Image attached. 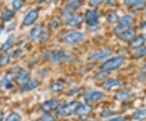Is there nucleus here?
<instances>
[{
  "mask_svg": "<svg viewBox=\"0 0 146 121\" xmlns=\"http://www.w3.org/2000/svg\"><path fill=\"white\" fill-rule=\"evenodd\" d=\"M51 1H52L53 3H57L58 2V1H59V0H51Z\"/></svg>",
  "mask_w": 146,
  "mask_h": 121,
  "instance_id": "43",
  "label": "nucleus"
},
{
  "mask_svg": "<svg viewBox=\"0 0 146 121\" xmlns=\"http://www.w3.org/2000/svg\"><path fill=\"white\" fill-rule=\"evenodd\" d=\"M132 119L138 121H142L146 120V110H141V111L135 112L132 115Z\"/></svg>",
  "mask_w": 146,
  "mask_h": 121,
  "instance_id": "19",
  "label": "nucleus"
},
{
  "mask_svg": "<svg viewBox=\"0 0 146 121\" xmlns=\"http://www.w3.org/2000/svg\"><path fill=\"white\" fill-rule=\"evenodd\" d=\"M124 62H125V58L123 56L119 55V56H117V57L110 59L108 60H106L102 64V68L105 70H107V71L116 70V69L120 68Z\"/></svg>",
  "mask_w": 146,
  "mask_h": 121,
  "instance_id": "1",
  "label": "nucleus"
},
{
  "mask_svg": "<svg viewBox=\"0 0 146 121\" xmlns=\"http://www.w3.org/2000/svg\"><path fill=\"white\" fill-rule=\"evenodd\" d=\"M142 72L143 73H145L146 74V64L142 68Z\"/></svg>",
  "mask_w": 146,
  "mask_h": 121,
  "instance_id": "41",
  "label": "nucleus"
},
{
  "mask_svg": "<svg viewBox=\"0 0 146 121\" xmlns=\"http://www.w3.org/2000/svg\"><path fill=\"white\" fill-rule=\"evenodd\" d=\"M105 2L107 3V4H114L117 2V0H105Z\"/></svg>",
  "mask_w": 146,
  "mask_h": 121,
  "instance_id": "40",
  "label": "nucleus"
},
{
  "mask_svg": "<svg viewBox=\"0 0 146 121\" xmlns=\"http://www.w3.org/2000/svg\"><path fill=\"white\" fill-rule=\"evenodd\" d=\"M122 84H123L122 80L119 79H110L103 84V87L106 90H110L114 87L119 86Z\"/></svg>",
  "mask_w": 146,
  "mask_h": 121,
  "instance_id": "13",
  "label": "nucleus"
},
{
  "mask_svg": "<svg viewBox=\"0 0 146 121\" xmlns=\"http://www.w3.org/2000/svg\"><path fill=\"white\" fill-rule=\"evenodd\" d=\"M60 106V102L58 100H50L44 102L41 108L43 111L46 112H51V111L57 110Z\"/></svg>",
  "mask_w": 146,
  "mask_h": 121,
  "instance_id": "6",
  "label": "nucleus"
},
{
  "mask_svg": "<svg viewBox=\"0 0 146 121\" xmlns=\"http://www.w3.org/2000/svg\"><path fill=\"white\" fill-rule=\"evenodd\" d=\"M102 2V0H89V5L91 7H97Z\"/></svg>",
  "mask_w": 146,
  "mask_h": 121,
  "instance_id": "37",
  "label": "nucleus"
},
{
  "mask_svg": "<svg viewBox=\"0 0 146 121\" xmlns=\"http://www.w3.org/2000/svg\"><path fill=\"white\" fill-rule=\"evenodd\" d=\"M109 71L107 70H102V71H100L99 72H98L96 75V78L98 80H102L106 78L108 76H109Z\"/></svg>",
  "mask_w": 146,
  "mask_h": 121,
  "instance_id": "29",
  "label": "nucleus"
},
{
  "mask_svg": "<svg viewBox=\"0 0 146 121\" xmlns=\"http://www.w3.org/2000/svg\"><path fill=\"white\" fill-rule=\"evenodd\" d=\"M14 42H15V38L13 35H10L7 37V39L6 40V42L3 43V45L2 46L1 50L3 51H7L8 50H10L11 48L13 47L14 45Z\"/></svg>",
  "mask_w": 146,
  "mask_h": 121,
  "instance_id": "14",
  "label": "nucleus"
},
{
  "mask_svg": "<svg viewBox=\"0 0 146 121\" xmlns=\"http://www.w3.org/2000/svg\"><path fill=\"white\" fill-rule=\"evenodd\" d=\"M145 37L140 36V37L133 39V41L131 43V47L133 48L141 47H142L145 44Z\"/></svg>",
  "mask_w": 146,
  "mask_h": 121,
  "instance_id": "18",
  "label": "nucleus"
},
{
  "mask_svg": "<svg viewBox=\"0 0 146 121\" xmlns=\"http://www.w3.org/2000/svg\"><path fill=\"white\" fill-rule=\"evenodd\" d=\"M135 56H136V58H141V57L146 56V47H142L141 49H139L135 53Z\"/></svg>",
  "mask_w": 146,
  "mask_h": 121,
  "instance_id": "32",
  "label": "nucleus"
},
{
  "mask_svg": "<svg viewBox=\"0 0 146 121\" xmlns=\"http://www.w3.org/2000/svg\"><path fill=\"white\" fill-rule=\"evenodd\" d=\"M38 85H39L38 81H36V80H29L27 83L24 84V85L22 86V90H24V91H30V90H34Z\"/></svg>",
  "mask_w": 146,
  "mask_h": 121,
  "instance_id": "17",
  "label": "nucleus"
},
{
  "mask_svg": "<svg viewBox=\"0 0 146 121\" xmlns=\"http://www.w3.org/2000/svg\"><path fill=\"white\" fill-rule=\"evenodd\" d=\"M136 36V31L134 29H129L124 33H123L122 34H120L119 38L121 40L124 41V42H129L131 40H132Z\"/></svg>",
  "mask_w": 146,
  "mask_h": 121,
  "instance_id": "11",
  "label": "nucleus"
},
{
  "mask_svg": "<svg viewBox=\"0 0 146 121\" xmlns=\"http://www.w3.org/2000/svg\"><path fill=\"white\" fill-rule=\"evenodd\" d=\"M19 81L22 83V84H25L28 81L31 80V75L28 72H25V73H21V75L19 76Z\"/></svg>",
  "mask_w": 146,
  "mask_h": 121,
  "instance_id": "22",
  "label": "nucleus"
},
{
  "mask_svg": "<svg viewBox=\"0 0 146 121\" xmlns=\"http://www.w3.org/2000/svg\"><path fill=\"white\" fill-rule=\"evenodd\" d=\"M83 22V17L81 16H72L68 21V25L69 26L76 27L80 25Z\"/></svg>",
  "mask_w": 146,
  "mask_h": 121,
  "instance_id": "15",
  "label": "nucleus"
},
{
  "mask_svg": "<svg viewBox=\"0 0 146 121\" xmlns=\"http://www.w3.org/2000/svg\"><path fill=\"white\" fill-rule=\"evenodd\" d=\"M133 22H134V18L131 16H129V15L123 16L120 20L121 25L127 27V28H129L133 24Z\"/></svg>",
  "mask_w": 146,
  "mask_h": 121,
  "instance_id": "16",
  "label": "nucleus"
},
{
  "mask_svg": "<svg viewBox=\"0 0 146 121\" xmlns=\"http://www.w3.org/2000/svg\"><path fill=\"white\" fill-rule=\"evenodd\" d=\"M93 111L92 106L89 104H80L76 111V115L79 117H86Z\"/></svg>",
  "mask_w": 146,
  "mask_h": 121,
  "instance_id": "8",
  "label": "nucleus"
},
{
  "mask_svg": "<svg viewBox=\"0 0 146 121\" xmlns=\"http://www.w3.org/2000/svg\"><path fill=\"white\" fill-rule=\"evenodd\" d=\"M65 88V84L62 83V82H55L51 85V90L54 92H60L62 91Z\"/></svg>",
  "mask_w": 146,
  "mask_h": 121,
  "instance_id": "21",
  "label": "nucleus"
},
{
  "mask_svg": "<svg viewBox=\"0 0 146 121\" xmlns=\"http://www.w3.org/2000/svg\"><path fill=\"white\" fill-rule=\"evenodd\" d=\"M3 113L0 112V121H3Z\"/></svg>",
  "mask_w": 146,
  "mask_h": 121,
  "instance_id": "42",
  "label": "nucleus"
},
{
  "mask_svg": "<svg viewBox=\"0 0 146 121\" xmlns=\"http://www.w3.org/2000/svg\"><path fill=\"white\" fill-rule=\"evenodd\" d=\"M68 1H72L73 2V1H76V0H68Z\"/></svg>",
  "mask_w": 146,
  "mask_h": 121,
  "instance_id": "44",
  "label": "nucleus"
},
{
  "mask_svg": "<svg viewBox=\"0 0 146 121\" xmlns=\"http://www.w3.org/2000/svg\"><path fill=\"white\" fill-rule=\"evenodd\" d=\"M80 105V103L77 101L72 102L68 103L67 105L63 106L58 111V114H59V116H63V117L71 116L72 113L76 112V111L77 110V108H78Z\"/></svg>",
  "mask_w": 146,
  "mask_h": 121,
  "instance_id": "2",
  "label": "nucleus"
},
{
  "mask_svg": "<svg viewBox=\"0 0 146 121\" xmlns=\"http://www.w3.org/2000/svg\"><path fill=\"white\" fill-rule=\"evenodd\" d=\"M68 7L70 8V10L72 11H74L75 10H77L78 8H80L81 7V2H80L78 0H76V1H73L72 3L68 6Z\"/></svg>",
  "mask_w": 146,
  "mask_h": 121,
  "instance_id": "28",
  "label": "nucleus"
},
{
  "mask_svg": "<svg viewBox=\"0 0 146 121\" xmlns=\"http://www.w3.org/2000/svg\"><path fill=\"white\" fill-rule=\"evenodd\" d=\"M84 39V34L80 32H73L70 33L65 37V41L68 42V44L75 45L81 42Z\"/></svg>",
  "mask_w": 146,
  "mask_h": 121,
  "instance_id": "4",
  "label": "nucleus"
},
{
  "mask_svg": "<svg viewBox=\"0 0 146 121\" xmlns=\"http://www.w3.org/2000/svg\"><path fill=\"white\" fill-rule=\"evenodd\" d=\"M39 16V13L38 11L36 10H32L30 11L28 14H27L24 21H23V24L25 26H30L31 25H33L35 21L37 20Z\"/></svg>",
  "mask_w": 146,
  "mask_h": 121,
  "instance_id": "7",
  "label": "nucleus"
},
{
  "mask_svg": "<svg viewBox=\"0 0 146 121\" xmlns=\"http://www.w3.org/2000/svg\"><path fill=\"white\" fill-rule=\"evenodd\" d=\"M41 121H55V118L52 115L47 113L45 115H42L41 117Z\"/></svg>",
  "mask_w": 146,
  "mask_h": 121,
  "instance_id": "33",
  "label": "nucleus"
},
{
  "mask_svg": "<svg viewBox=\"0 0 146 121\" xmlns=\"http://www.w3.org/2000/svg\"><path fill=\"white\" fill-rule=\"evenodd\" d=\"M10 55L8 54H4L1 58H0V65L1 66H6L7 65L9 61H10Z\"/></svg>",
  "mask_w": 146,
  "mask_h": 121,
  "instance_id": "25",
  "label": "nucleus"
},
{
  "mask_svg": "<svg viewBox=\"0 0 146 121\" xmlns=\"http://www.w3.org/2000/svg\"><path fill=\"white\" fill-rule=\"evenodd\" d=\"M50 57L52 59L54 62L58 63H68V62H71L73 59V56L68 55L63 51H54L50 54Z\"/></svg>",
  "mask_w": 146,
  "mask_h": 121,
  "instance_id": "3",
  "label": "nucleus"
},
{
  "mask_svg": "<svg viewBox=\"0 0 146 121\" xmlns=\"http://www.w3.org/2000/svg\"><path fill=\"white\" fill-rule=\"evenodd\" d=\"M103 94L99 91H93L88 93L86 97H85V100L86 102H97V101L101 100L103 98Z\"/></svg>",
  "mask_w": 146,
  "mask_h": 121,
  "instance_id": "10",
  "label": "nucleus"
},
{
  "mask_svg": "<svg viewBox=\"0 0 146 121\" xmlns=\"http://www.w3.org/2000/svg\"><path fill=\"white\" fill-rule=\"evenodd\" d=\"M21 72H22V70L20 67H17V68H15L13 69L12 71H11V77L12 78H19V76L21 75Z\"/></svg>",
  "mask_w": 146,
  "mask_h": 121,
  "instance_id": "30",
  "label": "nucleus"
},
{
  "mask_svg": "<svg viewBox=\"0 0 146 121\" xmlns=\"http://www.w3.org/2000/svg\"><path fill=\"white\" fill-rule=\"evenodd\" d=\"M143 1L145 0H124V4L127 6H135Z\"/></svg>",
  "mask_w": 146,
  "mask_h": 121,
  "instance_id": "35",
  "label": "nucleus"
},
{
  "mask_svg": "<svg viewBox=\"0 0 146 121\" xmlns=\"http://www.w3.org/2000/svg\"><path fill=\"white\" fill-rule=\"evenodd\" d=\"M131 98V94L127 91H121L116 95V99L119 101H126Z\"/></svg>",
  "mask_w": 146,
  "mask_h": 121,
  "instance_id": "20",
  "label": "nucleus"
},
{
  "mask_svg": "<svg viewBox=\"0 0 146 121\" xmlns=\"http://www.w3.org/2000/svg\"><path fill=\"white\" fill-rule=\"evenodd\" d=\"M127 29H129V28H127V27L125 26H123V25H119L118 27H116L115 29V33L118 35V36H119L120 34H122L123 33H124L125 31H127Z\"/></svg>",
  "mask_w": 146,
  "mask_h": 121,
  "instance_id": "31",
  "label": "nucleus"
},
{
  "mask_svg": "<svg viewBox=\"0 0 146 121\" xmlns=\"http://www.w3.org/2000/svg\"><path fill=\"white\" fill-rule=\"evenodd\" d=\"M112 51L110 50H105L102 51H98V52H96L93 54L90 58L89 60L91 61H98V60H101V59H103L106 58L110 56L111 55Z\"/></svg>",
  "mask_w": 146,
  "mask_h": 121,
  "instance_id": "9",
  "label": "nucleus"
},
{
  "mask_svg": "<svg viewBox=\"0 0 146 121\" xmlns=\"http://www.w3.org/2000/svg\"><path fill=\"white\" fill-rule=\"evenodd\" d=\"M25 4V0H14L12 2V7L16 11H19Z\"/></svg>",
  "mask_w": 146,
  "mask_h": 121,
  "instance_id": "23",
  "label": "nucleus"
},
{
  "mask_svg": "<svg viewBox=\"0 0 146 121\" xmlns=\"http://www.w3.org/2000/svg\"><path fill=\"white\" fill-rule=\"evenodd\" d=\"M112 114H113V112L107 110V111H104L103 112H102V117H108V116H112Z\"/></svg>",
  "mask_w": 146,
  "mask_h": 121,
  "instance_id": "38",
  "label": "nucleus"
},
{
  "mask_svg": "<svg viewBox=\"0 0 146 121\" xmlns=\"http://www.w3.org/2000/svg\"><path fill=\"white\" fill-rule=\"evenodd\" d=\"M43 32H44V30H43L42 26L37 25V26L34 27L32 29L31 33H30V37H31V39H33V40H37V39L41 38Z\"/></svg>",
  "mask_w": 146,
  "mask_h": 121,
  "instance_id": "12",
  "label": "nucleus"
},
{
  "mask_svg": "<svg viewBox=\"0 0 146 121\" xmlns=\"http://www.w3.org/2000/svg\"><path fill=\"white\" fill-rule=\"evenodd\" d=\"M107 21L111 24L116 23L119 21V16L115 12H111V13L108 14V16H107Z\"/></svg>",
  "mask_w": 146,
  "mask_h": 121,
  "instance_id": "24",
  "label": "nucleus"
},
{
  "mask_svg": "<svg viewBox=\"0 0 146 121\" xmlns=\"http://www.w3.org/2000/svg\"><path fill=\"white\" fill-rule=\"evenodd\" d=\"M13 16H14V11L11 10H7L3 15V19L5 21H10Z\"/></svg>",
  "mask_w": 146,
  "mask_h": 121,
  "instance_id": "34",
  "label": "nucleus"
},
{
  "mask_svg": "<svg viewBox=\"0 0 146 121\" xmlns=\"http://www.w3.org/2000/svg\"><path fill=\"white\" fill-rule=\"evenodd\" d=\"M126 118L124 116H118L116 118H114V119H111L109 121H125Z\"/></svg>",
  "mask_w": 146,
  "mask_h": 121,
  "instance_id": "39",
  "label": "nucleus"
},
{
  "mask_svg": "<svg viewBox=\"0 0 146 121\" xmlns=\"http://www.w3.org/2000/svg\"><path fill=\"white\" fill-rule=\"evenodd\" d=\"M0 85L4 86L7 89H11L13 87V84H11V82L8 80L7 77H5V78H3V79L0 80Z\"/></svg>",
  "mask_w": 146,
  "mask_h": 121,
  "instance_id": "27",
  "label": "nucleus"
},
{
  "mask_svg": "<svg viewBox=\"0 0 146 121\" xmlns=\"http://www.w3.org/2000/svg\"><path fill=\"white\" fill-rule=\"evenodd\" d=\"M146 6V3L145 1H143V2H141L139 3H137L136 5L133 6V8L136 9V10H141V9H144L145 7Z\"/></svg>",
  "mask_w": 146,
  "mask_h": 121,
  "instance_id": "36",
  "label": "nucleus"
},
{
  "mask_svg": "<svg viewBox=\"0 0 146 121\" xmlns=\"http://www.w3.org/2000/svg\"><path fill=\"white\" fill-rule=\"evenodd\" d=\"M21 117L17 113H11L9 116L7 117L6 121H21Z\"/></svg>",
  "mask_w": 146,
  "mask_h": 121,
  "instance_id": "26",
  "label": "nucleus"
},
{
  "mask_svg": "<svg viewBox=\"0 0 146 121\" xmlns=\"http://www.w3.org/2000/svg\"><path fill=\"white\" fill-rule=\"evenodd\" d=\"M99 15L96 11H88L85 14V20L89 26H96L99 24Z\"/></svg>",
  "mask_w": 146,
  "mask_h": 121,
  "instance_id": "5",
  "label": "nucleus"
}]
</instances>
